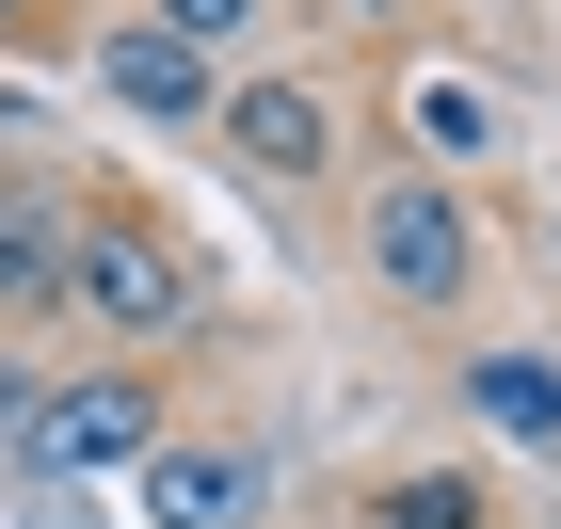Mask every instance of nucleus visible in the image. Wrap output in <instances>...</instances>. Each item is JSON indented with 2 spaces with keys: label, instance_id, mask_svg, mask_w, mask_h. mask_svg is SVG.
<instances>
[{
  "label": "nucleus",
  "instance_id": "f257e3e1",
  "mask_svg": "<svg viewBox=\"0 0 561 529\" xmlns=\"http://www.w3.org/2000/svg\"><path fill=\"white\" fill-rule=\"evenodd\" d=\"M65 306H81V337H113V353H176V337H209V321H225V289L193 273L176 225L81 209V225H65Z\"/></svg>",
  "mask_w": 561,
  "mask_h": 529
},
{
  "label": "nucleus",
  "instance_id": "f03ea898",
  "mask_svg": "<svg viewBox=\"0 0 561 529\" xmlns=\"http://www.w3.org/2000/svg\"><path fill=\"white\" fill-rule=\"evenodd\" d=\"M353 257H369V289H386L401 321H466V289H481V193H466V176H433V161L369 176Z\"/></svg>",
  "mask_w": 561,
  "mask_h": 529
},
{
  "label": "nucleus",
  "instance_id": "7ed1b4c3",
  "mask_svg": "<svg viewBox=\"0 0 561 529\" xmlns=\"http://www.w3.org/2000/svg\"><path fill=\"white\" fill-rule=\"evenodd\" d=\"M161 434H176V401L145 386L129 353L81 369V386H48V401H16V465H48V482H81V465H145Z\"/></svg>",
  "mask_w": 561,
  "mask_h": 529
},
{
  "label": "nucleus",
  "instance_id": "20e7f679",
  "mask_svg": "<svg viewBox=\"0 0 561 529\" xmlns=\"http://www.w3.org/2000/svg\"><path fill=\"white\" fill-rule=\"evenodd\" d=\"M209 129H225V161L257 176V193H305V176H337V81H225L209 96Z\"/></svg>",
  "mask_w": 561,
  "mask_h": 529
},
{
  "label": "nucleus",
  "instance_id": "39448f33",
  "mask_svg": "<svg viewBox=\"0 0 561 529\" xmlns=\"http://www.w3.org/2000/svg\"><path fill=\"white\" fill-rule=\"evenodd\" d=\"M273 449L257 434H161L145 449V529H257Z\"/></svg>",
  "mask_w": 561,
  "mask_h": 529
},
{
  "label": "nucleus",
  "instance_id": "423d86ee",
  "mask_svg": "<svg viewBox=\"0 0 561 529\" xmlns=\"http://www.w3.org/2000/svg\"><path fill=\"white\" fill-rule=\"evenodd\" d=\"M65 193H48V176H0V337H16V321H65Z\"/></svg>",
  "mask_w": 561,
  "mask_h": 529
},
{
  "label": "nucleus",
  "instance_id": "0eeeda50",
  "mask_svg": "<svg viewBox=\"0 0 561 529\" xmlns=\"http://www.w3.org/2000/svg\"><path fill=\"white\" fill-rule=\"evenodd\" d=\"M96 81L129 96L145 129H209V48H176L161 16H129V33H96Z\"/></svg>",
  "mask_w": 561,
  "mask_h": 529
},
{
  "label": "nucleus",
  "instance_id": "6e6552de",
  "mask_svg": "<svg viewBox=\"0 0 561 529\" xmlns=\"http://www.w3.org/2000/svg\"><path fill=\"white\" fill-rule=\"evenodd\" d=\"M466 417H497V434L561 449V369H546V353H481V369H466Z\"/></svg>",
  "mask_w": 561,
  "mask_h": 529
},
{
  "label": "nucleus",
  "instance_id": "1a4fd4ad",
  "mask_svg": "<svg viewBox=\"0 0 561 529\" xmlns=\"http://www.w3.org/2000/svg\"><path fill=\"white\" fill-rule=\"evenodd\" d=\"M369 529H497V497L466 465H417V482H369Z\"/></svg>",
  "mask_w": 561,
  "mask_h": 529
},
{
  "label": "nucleus",
  "instance_id": "9d476101",
  "mask_svg": "<svg viewBox=\"0 0 561 529\" xmlns=\"http://www.w3.org/2000/svg\"><path fill=\"white\" fill-rule=\"evenodd\" d=\"M417 129H433V161H481L497 145V96L481 81H417Z\"/></svg>",
  "mask_w": 561,
  "mask_h": 529
},
{
  "label": "nucleus",
  "instance_id": "9b49d317",
  "mask_svg": "<svg viewBox=\"0 0 561 529\" xmlns=\"http://www.w3.org/2000/svg\"><path fill=\"white\" fill-rule=\"evenodd\" d=\"M176 48H225V33H257V0H145Z\"/></svg>",
  "mask_w": 561,
  "mask_h": 529
},
{
  "label": "nucleus",
  "instance_id": "f8f14e48",
  "mask_svg": "<svg viewBox=\"0 0 561 529\" xmlns=\"http://www.w3.org/2000/svg\"><path fill=\"white\" fill-rule=\"evenodd\" d=\"M0 16H33V0H0Z\"/></svg>",
  "mask_w": 561,
  "mask_h": 529
}]
</instances>
